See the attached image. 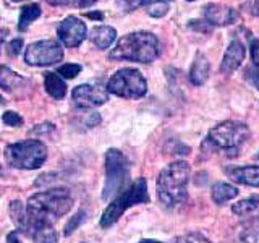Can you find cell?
I'll use <instances>...</instances> for the list:
<instances>
[{
    "mask_svg": "<svg viewBox=\"0 0 259 243\" xmlns=\"http://www.w3.org/2000/svg\"><path fill=\"white\" fill-rule=\"evenodd\" d=\"M71 206L73 194L63 186L32 194L26 205V233H32L40 224H52L59 217L68 214Z\"/></svg>",
    "mask_w": 259,
    "mask_h": 243,
    "instance_id": "obj_1",
    "label": "cell"
},
{
    "mask_svg": "<svg viewBox=\"0 0 259 243\" xmlns=\"http://www.w3.org/2000/svg\"><path fill=\"white\" fill-rule=\"evenodd\" d=\"M191 167L185 160H175L160 170L156 190L157 198L165 208H177L188 198Z\"/></svg>",
    "mask_w": 259,
    "mask_h": 243,
    "instance_id": "obj_2",
    "label": "cell"
},
{
    "mask_svg": "<svg viewBox=\"0 0 259 243\" xmlns=\"http://www.w3.org/2000/svg\"><path fill=\"white\" fill-rule=\"evenodd\" d=\"M162 52L160 40L148 31H136L120 37L109 54L110 60H130L140 63H151Z\"/></svg>",
    "mask_w": 259,
    "mask_h": 243,
    "instance_id": "obj_3",
    "label": "cell"
},
{
    "mask_svg": "<svg viewBox=\"0 0 259 243\" xmlns=\"http://www.w3.org/2000/svg\"><path fill=\"white\" fill-rule=\"evenodd\" d=\"M143 202H149L148 182H146V178H138V180H135L128 188L118 193L117 198L105 208L101 217V227H104V229L112 227L121 216H123L125 211H128L130 208H133L136 205H143Z\"/></svg>",
    "mask_w": 259,
    "mask_h": 243,
    "instance_id": "obj_4",
    "label": "cell"
},
{
    "mask_svg": "<svg viewBox=\"0 0 259 243\" xmlns=\"http://www.w3.org/2000/svg\"><path fill=\"white\" fill-rule=\"evenodd\" d=\"M7 162L15 169L36 170L44 164L47 159V148L39 140H26L13 143L5 151Z\"/></svg>",
    "mask_w": 259,
    "mask_h": 243,
    "instance_id": "obj_5",
    "label": "cell"
},
{
    "mask_svg": "<svg viewBox=\"0 0 259 243\" xmlns=\"http://www.w3.org/2000/svg\"><path fill=\"white\" fill-rule=\"evenodd\" d=\"M130 180V162L125 154L118 149H109L105 154V183L102 190V199H110L121 193Z\"/></svg>",
    "mask_w": 259,
    "mask_h": 243,
    "instance_id": "obj_6",
    "label": "cell"
},
{
    "mask_svg": "<svg viewBox=\"0 0 259 243\" xmlns=\"http://www.w3.org/2000/svg\"><path fill=\"white\" fill-rule=\"evenodd\" d=\"M249 138V128L237 120H227L209 130L206 143L224 151H237Z\"/></svg>",
    "mask_w": 259,
    "mask_h": 243,
    "instance_id": "obj_7",
    "label": "cell"
},
{
    "mask_svg": "<svg viewBox=\"0 0 259 243\" xmlns=\"http://www.w3.org/2000/svg\"><path fill=\"white\" fill-rule=\"evenodd\" d=\"M105 88L109 93L125 99H138L148 93V83L136 68H120L113 73Z\"/></svg>",
    "mask_w": 259,
    "mask_h": 243,
    "instance_id": "obj_8",
    "label": "cell"
},
{
    "mask_svg": "<svg viewBox=\"0 0 259 243\" xmlns=\"http://www.w3.org/2000/svg\"><path fill=\"white\" fill-rule=\"evenodd\" d=\"M63 59L62 44L55 39H44L32 43L26 47L24 62L32 67H49V65L59 63Z\"/></svg>",
    "mask_w": 259,
    "mask_h": 243,
    "instance_id": "obj_9",
    "label": "cell"
},
{
    "mask_svg": "<svg viewBox=\"0 0 259 243\" xmlns=\"http://www.w3.org/2000/svg\"><path fill=\"white\" fill-rule=\"evenodd\" d=\"M71 99L81 109H94L109 101V91L101 85L84 83L73 89Z\"/></svg>",
    "mask_w": 259,
    "mask_h": 243,
    "instance_id": "obj_10",
    "label": "cell"
},
{
    "mask_svg": "<svg viewBox=\"0 0 259 243\" xmlns=\"http://www.w3.org/2000/svg\"><path fill=\"white\" fill-rule=\"evenodd\" d=\"M57 36L67 47H78L88 36V28L78 16H67L57 28Z\"/></svg>",
    "mask_w": 259,
    "mask_h": 243,
    "instance_id": "obj_11",
    "label": "cell"
},
{
    "mask_svg": "<svg viewBox=\"0 0 259 243\" xmlns=\"http://www.w3.org/2000/svg\"><path fill=\"white\" fill-rule=\"evenodd\" d=\"M202 16L209 24L214 26H229L238 18V13L235 8L222 4H207L202 8Z\"/></svg>",
    "mask_w": 259,
    "mask_h": 243,
    "instance_id": "obj_12",
    "label": "cell"
},
{
    "mask_svg": "<svg viewBox=\"0 0 259 243\" xmlns=\"http://www.w3.org/2000/svg\"><path fill=\"white\" fill-rule=\"evenodd\" d=\"M245 46H243L240 40H232L227 47L225 55L222 59V65H221V71L224 75H232V73L237 70L241 62L245 60Z\"/></svg>",
    "mask_w": 259,
    "mask_h": 243,
    "instance_id": "obj_13",
    "label": "cell"
},
{
    "mask_svg": "<svg viewBox=\"0 0 259 243\" xmlns=\"http://www.w3.org/2000/svg\"><path fill=\"white\" fill-rule=\"evenodd\" d=\"M225 172L235 183H241L246 186H256V188H259V166L229 167Z\"/></svg>",
    "mask_w": 259,
    "mask_h": 243,
    "instance_id": "obj_14",
    "label": "cell"
},
{
    "mask_svg": "<svg viewBox=\"0 0 259 243\" xmlns=\"http://www.w3.org/2000/svg\"><path fill=\"white\" fill-rule=\"evenodd\" d=\"M233 214H237L241 219L259 222V196H251L246 199H241L232 206Z\"/></svg>",
    "mask_w": 259,
    "mask_h": 243,
    "instance_id": "obj_15",
    "label": "cell"
},
{
    "mask_svg": "<svg viewBox=\"0 0 259 243\" xmlns=\"http://www.w3.org/2000/svg\"><path fill=\"white\" fill-rule=\"evenodd\" d=\"M117 37V31L112 26H94L89 32V40L97 47L104 51V49H109L112 43Z\"/></svg>",
    "mask_w": 259,
    "mask_h": 243,
    "instance_id": "obj_16",
    "label": "cell"
},
{
    "mask_svg": "<svg viewBox=\"0 0 259 243\" xmlns=\"http://www.w3.org/2000/svg\"><path fill=\"white\" fill-rule=\"evenodd\" d=\"M209 62L206 59V55H202L201 52L196 54L194 57V62L191 65V70H190V79L194 86H201L206 83V79L209 78Z\"/></svg>",
    "mask_w": 259,
    "mask_h": 243,
    "instance_id": "obj_17",
    "label": "cell"
},
{
    "mask_svg": "<svg viewBox=\"0 0 259 243\" xmlns=\"http://www.w3.org/2000/svg\"><path fill=\"white\" fill-rule=\"evenodd\" d=\"M44 88L47 94L54 97V99H63L67 96V85H65L63 78L57 75V73H44Z\"/></svg>",
    "mask_w": 259,
    "mask_h": 243,
    "instance_id": "obj_18",
    "label": "cell"
},
{
    "mask_svg": "<svg viewBox=\"0 0 259 243\" xmlns=\"http://www.w3.org/2000/svg\"><path fill=\"white\" fill-rule=\"evenodd\" d=\"M238 188L233 186L230 183H225V182H219L212 186V191H210V198L215 202V205H225L232 199H235L238 196Z\"/></svg>",
    "mask_w": 259,
    "mask_h": 243,
    "instance_id": "obj_19",
    "label": "cell"
},
{
    "mask_svg": "<svg viewBox=\"0 0 259 243\" xmlns=\"http://www.w3.org/2000/svg\"><path fill=\"white\" fill-rule=\"evenodd\" d=\"M24 85H26V78H23L5 65H0V88H4L5 91H15Z\"/></svg>",
    "mask_w": 259,
    "mask_h": 243,
    "instance_id": "obj_20",
    "label": "cell"
},
{
    "mask_svg": "<svg viewBox=\"0 0 259 243\" xmlns=\"http://www.w3.org/2000/svg\"><path fill=\"white\" fill-rule=\"evenodd\" d=\"M32 243H59V233L52 224H40L32 230Z\"/></svg>",
    "mask_w": 259,
    "mask_h": 243,
    "instance_id": "obj_21",
    "label": "cell"
},
{
    "mask_svg": "<svg viewBox=\"0 0 259 243\" xmlns=\"http://www.w3.org/2000/svg\"><path fill=\"white\" fill-rule=\"evenodd\" d=\"M10 216H12V221L16 225V232H24L26 233V208L23 206L21 201H12L10 202Z\"/></svg>",
    "mask_w": 259,
    "mask_h": 243,
    "instance_id": "obj_22",
    "label": "cell"
},
{
    "mask_svg": "<svg viewBox=\"0 0 259 243\" xmlns=\"http://www.w3.org/2000/svg\"><path fill=\"white\" fill-rule=\"evenodd\" d=\"M39 16H40V7L37 4L26 5L21 10L20 20H18V29L20 31H26L29 28V24L34 20H37Z\"/></svg>",
    "mask_w": 259,
    "mask_h": 243,
    "instance_id": "obj_23",
    "label": "cell"
},
{
    "mask_svg": "<svg viewBox=\"0 0 259 243\" xmlns=\"http://www.w3.org/2000/svg\"><path fill=\"white\" fill-rule=\"evenodd\" d=\"M146 8H148V13L154 16V18H162V16H165L168 13L170 0H154Z\"/></svg>",
    "mask_w": 259,
    "mask_h": 243,
    "instance_id": "obj_24",
    "label": "cell"
},
{
    "mask_svg": "<svg viewBox=\"0 0 259 243\" xmlns=\"http://www.w3.org/2000/svg\"><path fill=\"white\" fill-rule=\"evenodd\" d=\"M238 243H259V227L249 225L238 235Z\"/></svg>",
    "mask_w": 259,
    "mask_h": 243,
    "instance_id": "obj_25",
    "label": "cell"
},
{
    "mask_svg": "<svg viewBox=\"0 0 259 243\" xmlns=\"http://www.w3.org/2000/svg\"><path fill=\"white\" fill-rule=\"evenodd\" d=\"M79 71H81V65H78V63H65V65H62V67H59V70H57V75H60L65 79H73V78H76L79 75Z\"/></svg>",
    "mask_w": 259,
    "mask_h": 243,
    "instance_id": "obj_26",
    "label": "cell"
},
{
    "mask_svg": "<svg viewBox=\"0 0 259 243\" xmlns=\"http://www.w3.org/2000/svg\"><path fill=\"white\" fill-rule=\"evenodd\" d=\"M51 5H63V7H78V8H86L91 7L97 0H47Z\"/></svg>",
    "mask_w": 259,
    "mask_h": 243,
    "instance_id": "obj_27",
    "label": "cell"
},
{
    "mask_svg": "<svg viewBox=\"0 0 259 243\" xmlns=\"http://www.w3.org/2000/svg\"><path fill=\"white\" fill-rule=\"evenodd\" d=\"M84 219H86V214L83 213V211H79L78 214H75L71 219H70V222L65 225V235H71L73 232H75L76 229H78V225L81 224V222H84Z\"/></svg>",
    "mask_w": 259,
    "mask_h": 243,
    "instance_id": "obj_28",
    "label": "cell"
},
{
    "mask_svg": "<svg viewBox=\"0 0 259 243\" xmlns=\"http://www.w3.org/2000/svg\"><path fill=\"white\" fill-rule=\"evenodd\" d=\"M2 122L7 127H21L23 125V117L20 113H16L13 110H7L2 115Z\"/></svg>",
    "mask_w": 259,
    "mask_h": 243,
    "instance_id": "obj_29",
    "label": "cell"
},
{
    "mask_svg": "<svg viewBox=\"0 0 259 243\" xmlns=\"http://www.w3.org/2000/svg\"><path fill=\"white\" fill-rule=\"evenodd\" d=\"M175 243H210V241L204 237V235L193 232V233H186V235H183V237L177 238Z\"/></svg>",
    "mask_w": 259,
    "mask_h": 243,
    "instance_id": "obj_30",
    "label": "cell"
},
{
    "mask_svg": "<svg viewBox=\"0 0 259 243\" xmlns=\"http://www.w3.org/2000/svg\"><path fill=\"white\" fill-rule=\"evenodd\" d=\"M21 47H23V39L18 37V39H12L10 40V44H8V54H10L12 57L15 55H18L21 52Z\"/></svg>",
    "mask_w": 259,
    "mask_h": 243,
    "instance_id": "obj_31",
    "label": "cell"
},
{
    "mask_svg": "<svg viewBox=\"0 0 259 243\" xmlns=\"http://www.w3.org/2000/svg\"><path fill=\"white\" fill-rule=\"evenodd\" d=\"M251 60L259 67V39H254L251 43Z\"/></svg>",
    "mask_w": 259,
    "mask_h": 243,
    "instance_id": "obj_32",
    "label": "cell"
},
{
    "mask_svg": "<svg viewBox=\"0 0 259 243\" xmlns=\"http://www.w3.org/2000/svg\"><path fill=\"white\" fill-rule=\"evenodd\" d=\"M7 243H23L21 238H20V232H12V233H8Z\"/></svg>",
    "mask_w": 259,
    "mask_h": 243,
    "instance_id": "obj_33",
    "label": "cell"
},
{
    "mask_svg": "<svg viewBox=\"0 0 259 243\" xmlns=\"http://www.w3.org/2000/svg\"><path fill=\"white\" fill-rule=\"evenodd\" d=\"M251 81H253V85L257 88V91H259V70H254L253 73H251Z\"/></svg>",
    "mask_w": 259,
    "mask_h": 243,
    "instance_id": "obj_34",
    "label": "cell"
},
{
    "mask_svg": "<svg viewBox=\"0 0 259 243\" xmlns=\"http://www.w3.org/2000/svg\"><path fill=\"white\" fill-rule=\"evenodd\" d=\"M86 16L91 20H102L104 18V15L101 12H89V13H86Z\"/></svg>",
    "mask_w": 259,
    "mask_h": 243,
    "instance_id": "obj_35",
    "label": "cell"
},
{
    "mask_svg": "<svg viewBox=\"0 0 259 243\" xmlns=\"http://www.w3.org/2000/svg\"><path fill=\"white\" fill-rule=\"evenodd\" d=\"M8 34V31L7 29H0V52H2V46L5 43V37Z\"/></svg>",
    "mask_w": 259,
    "mask_h": 243,
    "instance_id": "obj_36",
    "label": "cell"
},
{
    "mask_svg": "<svg viewBox=\"0 0 259 243\" xmlns=\"http://www.w3.org/2000/svg\"><path fill=\"white\" fill-rule=\"evenodd\" d=\"M253 13L259 16V0H254L253 2Z\"/></svg>",
    "mask_w": 259,
    "mask_h": 243,
    "instance_id": "obj_37",
    "label": "cell"
},
{
    "mask_svg": "<svg viewBox=\"0 0 259 243\" xmlns=\"http://www.w3.org/2000/svg\"><path fill=\"white\" fill-rule=\"evenodd\" d=\"M140 243H162V241H159V240H151V238H144Z\"/></svg>",
    "mask_w": 259,
    "mask_h": 243,
    "instance_id": "obj_38",
    "label": "cell"
},
{
    "mask_svg": "<svg viewBox=\"0 0 259 243\" xmlns=\"http://www.w3.org/2000/svg\"><path fill=\"white\" fill-rule=\"evenodd\" d=\"M2 105H5V99L2 96H0V107H2Z\"/></svg>",
    "mask_w": 259,
    "mask_h": 243,
    "instance_id": "obj_39",
    "label": "cell"
},
{
    "mask_svg": "<svg viewBox=\"0 0 259 243\" xmlns=\"http://www.w3.org/2000/svg\"><path fill=\"white\" fill-rule=\"evenodd\" d=\"M12 2H23V0H12Z\"/></svg>",
    "mask_w": 259,
    "mask_h": 243,
    "instance_id": "obj_40",
    "label": "cell"
},
{
    "mask_svg": "<svg viewBox=\"0 0 259 243\" xmlns=\"http://www.w3.org/2000/svg\"><path fill=\"white\" fill-rule=\"evenodd\" d=\"M188 2H194V0H188Z\"/></svg>",
    "mask_w": 259,
    "mask_h": 243,
    "instance_id": "obj_41",
    "label": "cell"
}]
</instances>
